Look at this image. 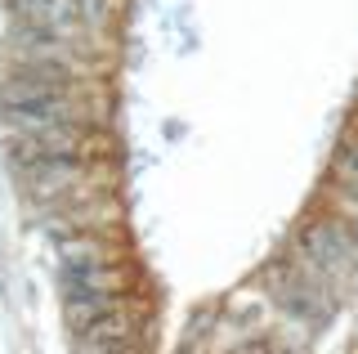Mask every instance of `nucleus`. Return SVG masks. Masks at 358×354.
<instances>
[{
	"label": "nucleus",
	"instance_id": "f257e3e1",
	"mask_svg": "<svg viewBox=\"0 0 358 354\" xmlns=\"http://www.w3.org/2000/svg\"><path fill=\"white\" fill-rule=\"evenodd\" d=\"M59 296L63 309L72 318L76 332L103 323L108 314H117V292H112V264L103 251L90 242H72L59 251Z\"/></svg>",
	"mask_w": 358,
	"mask_h": 354
}]
</instances>
